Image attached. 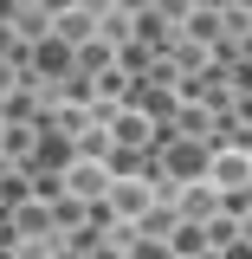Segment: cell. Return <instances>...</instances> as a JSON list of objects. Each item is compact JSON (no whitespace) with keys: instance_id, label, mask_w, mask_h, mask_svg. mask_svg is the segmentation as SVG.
Returning <instances> with one entry per match:
<instances>
[{"instance_id":"cell-1","label":"cell","mask_w":252,"mask_h":259,"mask_svg":"<svg viewBox=\"0 0 252 259\" xmlns=\"http://www.w3.org/2000/svg\"><path fill=\"white\" fill-rule=\"evenodd\" d=\"M214 175H220V182H246L252 162H246V156H220V162H214Z\"/></svg>"},{"instance_id":"cell-2","label":"cell","mask_w":252,"mask_h":259,"mask_svg":"<svg viewBox=\"0 0 252 259\" xmlns=\"http://www.w3.org/2000/svg\"><path fill=\"white\" fill-rule=\"evenodd\" d=\"M59 32H65V39H84V32H91V20H84V13H65Z\"/></svg>"}]
</instances>
